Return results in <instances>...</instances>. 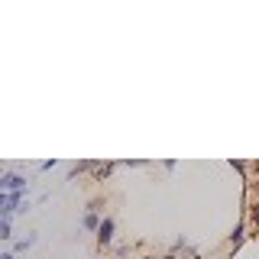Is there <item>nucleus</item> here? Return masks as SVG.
<instances>
[{"label":"nucleus","mask_w":259,"mask_h":259,"mask_svg":"<svg viewBox=\"0 0 259 259\" xmlns=\"http://www.w3.org/2000/svg\"><path fill=\"white\" fill-rule=\"evenodd\" d=\"M26 188H29V178L23 175V172H7V175H4V191H7V194L26 191Z\"/></svg>","instance_id":"obj_1"},{"label":"nucleus","mask_w":259,"mask_h":259,"mask_svg":"<svg viewBox=\"0 0 259 259\" xmlns=\"http://www.w3.org/2000/svg\"><path fill=\"white\" fill-rule=\"evenodd\" d=\"M113 233H117V224H113V217H104L101 221V230H97V246L107 249L113 243Z\"/></svg>","instance_id":"obj_2"},{"label":"nucleus","mask_w":259,"mask_h":259,"mask_svg":"<svg viewBox=\"0 0 259 259\" xmlns=\"http://www.w3.org/2000/svg\"><path fill=\"white\" fill-rule=\"evenodd\" d=\"M246 230H249V224H246V221H240L237 227H233V233H230V249H233V253H237V249H240V243L249 237Z\"/></svg>","instance_id":"obj_3"},{"label":"nucleus","mask_w":259,"mask_h":259,"mask_svg":"<svg viewBox=\"0 0 259 259\" xmlns=\"http://www.w3.org/2000/svg\"><path fill=\"white\" fill-rule=\"evenodd\" d=\"M94 165H97L94 159H81V162H75V165H71V172H68V182H75V178L84 175V172H94Z\"/></svg>","instance_id":"obj_4"},{"label":"nucleus","mask_w":259,"mask_h":259,"mask_svg":"<svg viewBox=\"0 0 259 259\" xmlns=\"http://www.w3.org/2000/svg\"><path fill=\"white\" fill-rule=\"evenodd\" d=\"M101 221H104V217L97 214V210H84V217H81V227H84V230H91V233H97V230H101Z\"/></svg>","instance_id":"obj_5"},{"label":"nucleus","mask_w":259,"mask_h":259,"mask_svg":"<svg viewBox=\"0 0 259 259\" xmlns=\"http://www.w3.org/2000/svg\"><path fill=\"white\" fill-rule=\"evenodd\" d=\"M110 172H113V162H97V165H94V182L110 178Z\"/></svg>","instance_id":"obj_6"},{"label":"nucleus","mask_w":259,"mask_h":259,"mask_svg":"<svg viewBox=\"0 0 259 259\" xmlns=\"http://www.w3.org/2000/svg\"><path fill=\"white\" fill-rule=\"evenodd\" d=\"M246 224L253 227V230L259 233V201H253V204L246 207Z\"/></svg>","instance_id":"obj_7"},{"label":"nucleus","mask_w":259,"mask_h":259,"mask_svg":"<svg viewBox=\"0 0 259 259\" xmlns=\"http://www.w3.org/2000/svg\"><path fill=\"white\" fill-rule=\"evenodd\" d=\"M32 243H36V233H29V237L16 240V243H13V253H16V256H23V253H26V249L32 246Z\"/></svg>","instance_id":"obj_8"},{"label":"nucleus","mask_w":259,"mask_h":259,"mask_svg":"<svg viewBox=\"0 0 259 259\" xmlns=\"http://www.w3.org/2000/svg\"><path fill=\"white\" fill-rule=\"evenodd\" d=\"M10 237H13V221L10 217H0V243L10 240Z\"/></svg>","instance_id":"obj_9"},{"label":"nucleus","mask_w":259,"mask_h":259,"mask_svg":"<svg viewBox=\"0 0 259 259\" xmlns=\"http://www.w3.org/2000/svg\"><path fill=\"white\" fill-rule=\"evenodd\" d=\"M230 168H233V172H240V175H246L249 162H243V159H230Z\"/></svg>","instance_id":"obj_10"},{"label":"nucleus","mask_w":259,"mask_h":259,"mask_svg":"<svg viewBox=\"0 0 259 259\" xmlns=\"http://www.w3.org/2000/svg\"><path fill=\"white\" fill-rule=\"evenodd\" d=\"M52 168H59V162H55V159H46V162H39V172H52Z\"/></svg>","instance_id":"obj_11"},{"label":"nucleus","mask_w":259,"mask_h":259,"mask_svg":"<svg viewBox=\"0 0 259 259\" xmlns=\"http://www.w3.org/2000/svg\"><path fill=\"white\" fill-rule=\"evenodd\" d=\"M120 165H123V168H143L146 162L143 159H126V162H120Z\"/></svg>","instance_id":"obj_12"},{"label":"nucleus","mask_w":259,"mask_h":259,"mask_svg":"<svg viewBox=\"0 0 259 259\" xmlns=\"http://www.w3.org/2000/svg\"><path fill=\"white\" fill-rule=\"evenodd\" d=\"M0 259H20V256H16L13 249H4V256H0Z\"/></svg>","instance_id":"obj_13"},{"label":"nucleus","mask_w":259,"mask_h":259,"mask_svg":"<svg viewBox=\"0 0 259 259\" xmlns=\"http://www.w3.org/2000/svg\"><path fill=\"white\" fill-rule=\"evenodd\" d=\"M4 210H7V191L0 194V214H4Z\"/></svg>","instance_id":"obj_14"},{"label":"nucleus","mask_w":259,"mask_h":259,"mask_svg":"<svg viewBox=\"0 0 259 259\" xmlns=\"http://www.w3.org/2000/svg\"><path fill=\"white\" fill-rule=\"evenodd\" d=\"M162 259H175V253H165V256H162Z\"/></svg>","instance_id":"obj_15"},{"label":"nucleus","mask_w":259,"mask_h":259,"mask_svg":"<svg viewBox=\"0 0 259 259\" xmlns=\"http://www.w3.org/2000/svg\"><path fill=\"white\" fill-rule=\"evenodd\" d=\"M0 194H4V178H0Z\"/></svg>","instance_id":"obj_16"},{"label":"nucleus","mask_w":259,"mask_h":259,"mask_svg":"<svg viewBox=\"0 0 259 259\" xmlns=\"http://www.w3.org/2000/svg\"><path fill=\"white\" fill-rule=\"evenodd\" d=\"M253 168H256V172H259V162H253Z\"/></svg>","instance_id":"obj_17"},{"label":"nucleus","mask_w":259,"mask_h":259,"mask_svg":"<svg viewBox=\"0 0 259 259\" xmlns=\"http://www.w3.org/2000/svg\"><path fill=\"white\" fill-rule=\"evenodd\" d=\"M0 256H4V249H0Z\"/></svg>","instance_id":"obj_18"}]
</instances>
